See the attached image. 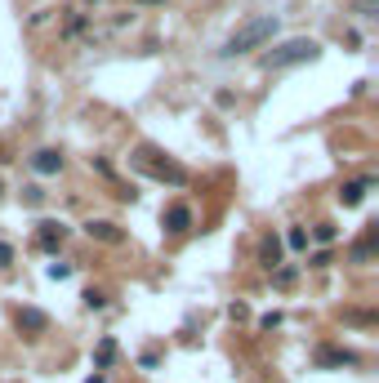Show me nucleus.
Here are the masks:
<instances>
[{"label": "nucleus", "instance_id": "9d476101", "mask_svg": "<svg viewBox=\"0 0 379 383\" xmlns=\"http://www.w3.org/2000/svg\"><path fill=\"white\" fill-rule=\"evenodd\" d=\"M259 259H263V268H277V263H282V241H277V237H263Z\"/></svg>", "mask_w": 379, "mask_h": 383}, {"label": "nucleus", "instance_id": "39448f33", "mask_svg": "<svg viewBox=\"0 0 379 383\" xmlns=\"http://www.w3.org/2000/svg\"><path fill=\"white\" fill-rule=\"evenodd\" d=\"M14 321H18L23 335H45V330H49V316H45L41 308H18V316H14Z\"/></svg>", "mask_w": 379, "mask_h": 383}, {"label": "nucleus", "instance_id": "f8f14e48", "mask_svg": "<svg viewBox=\"0 0 379 383\" xmlns=\"http://www.w3.org/2000/svg\"><path fill=\"white\" fill-rule=\"evenodd\" d=\"M317 361H321V365H357V357H353V352H343V347H321Z\"/></svg>", "mask_w": 379, "mask_h": 383}, {"label": "nucleus", "instance_id": "f257e3e1", "mask_svg": "<svg viewBox=\"0 0 379 383\" xmlns=\"http://www.w3.org/2000/svg\"><path fill=\"white\" fill-rule=\"evenodd\" d=\"M129 165H134L139 174H147V178H156V183H170V188H183L188 183V170L178 161H170L166 152H156V147H134V156H129Z\"/></svg>", "mask_w": 379, "mask_h": 383}, {"label": "nucleus", "instance_id": "1a4fd4ad", "mask_svg": "<svg viewBox=\"0 0 379 383\" xmlns=\"http://www.w3.org/2000/svg\"><path fill=\"white\" fill-rule=\"evenodd\" d=\"M366 188H370V178L343 183V188H339V201H343V205H361V196H366Z\"/></svg>", "mask_w": 379, "mask_h": 383}, {"label": "nucleus", "instance_id": "b1692460", "mask_svg": "<svg viewBox=\"0 0 379 383\" xmlns=\"http://www.w3.org/2000/svg\"><path fill=\"white\" fill-rule=\"evenodd\" d=\"M85 383H107V379H103V374H90V379H85Z\"/></svg>", "mask_w": 379, "mask_h": 383}, {"label": "nucleus", "instance_id": "393cba45", "mask_svg": "<svg viewBox=\"0 0 379 383\" xmlns=\"http://www.w3.org/2000/svg\"><path fill=\"white\" fill-rule=\"evenodd\" d=\"M0 192H5V183H0Z\"/></svg>", "mask_w": 379, "mask_h": 383}, {"label": "nucleus", "instance_id": "ddd939ff", "mask_svg": "<svg viewBox=\"0 0 379 383\" xmlns=\"http://www.w3.org/2000/svg\"><path fill=\"white\" fill-rule=\"evenodd\" d=\"M94 361H98V370H107V365L117 361V343L103 339V343H98V352H94Z\"/></svg>", "mask_w": 379, "mask_h": 383}, {"label": "nucleus", "instance_id": "6e6552de", "mask_svg": "<svg viewBox=\"0 0 379 383\" xmlns=\"http://www.w3.org/2000/svg\"><path fill=\"white\" fill-rule=\"evenodd\" d=\"M166 227H170V232H188V227H192V210H188V205H170V210H166Z\"/></svg>", "mask_w": 379, "mask_h": 383}, {"label": "nucleus", "instance_id": "dca6fc26", "mask_svg": "<svg viewBox=\"0 0 379 383\" xmlns=\"http://www.w3.org/2000/svg\"><path fill=\"white\" fill-rule=\"evenodd\" d=\"M312 237H317L321 245H331V241H335V223H317V232H312Z\"/></svg>", "mask_w": 379, "mask_h": 383}, {"label": "nucleus", "instance_id": "2eb2a0df", "mask_svg": "<svg viewBox=\"0 0 379 383\" xmlns=\"http://www.w3.org/2000/svg\"><path fill=\"white\" fill-rule=\"evenodd\" d=\"M353 14H361V18H375V14H379V0H353Z\"/></svg>", "mask_w": 379, "mask_h": 383}, {"label": "nucleus", "instance_id": "f03ea898", "mask_svg": "<svg viewBox=\"0 0 379 383\" xmlns=\"http://www.w3.org/2000/svg\"><path fill=\"white\" fill-rule=\"evenodd\" d=\"M277 36V18L272 14H259V18H245L233 36H228V45H223V54L233 58V54H245V49H259L263 41H272Z\"/></svg>", "mask_w": 379, "mask_h": 383}, {"label": "nucleus", "instance_id": "f3484780", "mask_svg": "<svg viewBox=\"0 0 379 383\" xmlns=\"http://www.w3.org/2000/svg\"><path fill=\"white\" fill-rule=\"evenodd\" d=\"M23 201H27V205H41V201H45V192L36 188V183H31V188H23Z\"/></svg>", "mask_w": 379, "mask_h": 383}, {"label": "nucleus", "instance_id": "423d86ee", "mask_svg": "<svg viewBox=\"0 0 379 383\" xmlns=\"http://www.w3.org/2000/svg\"><path fill=\"white\" fill-rule=\"evenodd\" d=\"M85 232H90L94 241H103V245H121V241H125V232H121L117 223H107V219H98V223H90Z\"/></svg>", "mask_w": 379, "mask_h": 383}, {"label": "nucleus", "instance_id": "6ab92c4d", "mask_svg": "<svg viewBox=\"0 0 379 383\" xmlns=\"http://www.w3.org/2000/svg\"><path fill=\"white\" fill-rule=\"evenodd\" d=\"M103 303H107V298L98 294V290H90V294H85V308H103Z\"/></svg>", "mask_w": 379, "mask_h": 383}, {"label": "nucleus", "instance_id": "412c9836", "mask_svg": "<svg viewBox=\"0 0 379 383\" xmlns=\"http://www.w3.org/2000/svg\"><path fill=\"white\" fill-rule=\"evenodd\" d=\"M228 312H233V321H245V316H250V308H245V303H233Z\"/></svg>", "mask_w": 379, "mask_h": 383}, {"label": "nucleus", "instance_id": "a211bd4d", "mask_svg": "<svg viewBox=\"0 0 379 383\" xmlns=\"http://www.w3.org/2000/svg\"><path fill=\"white\" fill-rule=\"evenodd\" d=\"M49 276L63 281V276H72V268H68V263H49Z\"/></svg>", "mask_w": 379, "mask_h": 383}, {"label": "nucleus", "instance_id": "7ed1b4c3", "mask_svg": "<svg viewBox=\"0 0 379 383\" xmlns=\"http://www.w3.org/2000/svg\"><path fill=\"white\" fill-rule=\"evenodd\" d=\"M312 58H317V45L304 41V36H294V41H286V45L268 49V54H263V68H268V72H282V68H299V63H312Z\"/></svg>", "mask_w": 379, "mask_h": 383}, {"label": "nucleus", "instance_id": "20e7f679", "mask_svg": "<svg viewBox=\"0 0 379 383\" xmlns=\"http://www.w3.org/2000/svg\"><path fill=\"white\" fill-rule=\"evenodd\" d=\"M68 241V227L63 223H54V219H45V223H36V245L45 249V254H54V249Z\"/></svg>", "mask_w": 379, "mask_h": 383}, {"label": "nucleus", "instance_id": "9b49d317", "mask_svg": "<svg viewBox=\"0 0 379 383\" xmlns=\"http://www.w3.org/2000/svg\"><path fill=\"white\" fill-rule=\"evenodd\" d=\"M31 165H36V174H58L63 170V156L58 152H36V156H31Z\"/></svg>", "mask_w": 379, "mask_h": 383}, {"label": "nucleus", "instance_id": "5701e85b", "mask_svg": "<svg viewBox=\"0 0 379 383\" xmlns=\"http://www.w3.org/2000/svg\"><path fill=\"white\" fill-rule=\"evenodd\" d=\"M134 5H166V0H134Z\"/></svg>", "mask_w": 379, "mask_h": 383}, {"label": "nucleus", "instance_id": "0eeeda50", "mask_svg": "<svg viewBox=\"0 0 379 383\" xmlns=\"http://www.w3.org/2000/svg\"><path fill=\"white\" fill-rule=\"evenodd\" d=\"M375 241H379V227L370 223V227H366V237H361V241L353 245V263H366V259L375 254Z\"/></svg>", "mask_w": 379, "mask_h": 383}, {"label": "nucleus", "instance_id": "4468645a", "mask_svg": "<svg viewBox=\"0 0 379 383\" xmlns=\"http://www.w3.org/2000/svg\"><path fill=\"white\" fill-rule=\"evenodd\" d=\"M286 245H290V249H308V232H304V227H290V232H286Z\"/></svg>", "mask_w": 379, "mask_h": 383}, {"label": "nucleus", "instance_id": "4be33fe9", "mask_svg": "<svg viewBox=\"0 0 379 383\" xmlns=\"http://www.w3.org/2000/svg\"><path fill=\"white\" fill-rule=\"evenodd\" d=\"M9 263H14V249H9L5 241H0V268H9Z\"/></svg>", "mask_w": 379, "mask_h": 383}, {"label": "nucleus", "instance_id": "aec40b11", "mask_svg": "<svg viewBox=\"0 0 379 383\" xmlns=\"http://www.w3.org/2000/svg\"><path fill=\"white\" fill-rule=\"evenodd\" d=\"M294 281V268H277V286H290Z\"/></svg>", "mask_w": 379, "mask_h": 383}]
</instances>
